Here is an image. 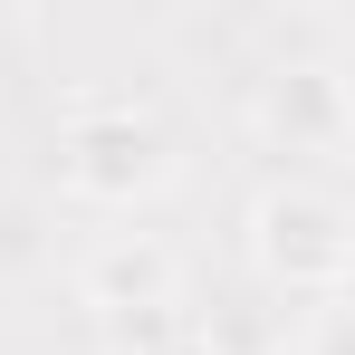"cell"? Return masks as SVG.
Segmentation results:
<instances>
[{
    "mask_svg": "<svg viewBox=\"0 0 355 355\" xmlns=\"http://www.w3.org/2000/svg\"><path fill=\"white\" fill-rule=\"evenodd\" d=\"M77 297H87L106 327H154V317L182 307V259L154 231H106L77 259Z\"/></svg>",
    "mask_w": 355,
    "mask_h": 355,
    "instance_id": "obj_3",
    "label": "cell"
},
{
    "mask_svg": "<svg viewBox=\"0 0 355 355\" xmlns=\"http://www.w3.org/2000/svg\"><path fill=\"white\" fill-rule=\"evenodd\" d=\"M307 355H355V297H327L307 317Z\"/></svg>",
    "mask_w": 355,
    "mask_h": 355,
    "instance_id": "obj_5",
    "label": "cell"
},
{
    "mask_svg": "<svg viewBox=\"0 0 355 355\" xmlns=\"http://www.w3.org/2000/svg\"><path fill=\"white\" fill-rule=\"evenodd\" d=\"M259 135H269L279 154H336V144L355 135L346 77H336V67H317V58L269 67V77H259Z\"/></svg>",
    "mask_w": 355,
    "mask_h": 355,
    "instance_id": "obj_4",
    "label": "cell"
},
{
    "mask_svg": "<svg viewBox=\"0 0 355 355\" xmlns=\"http://www.w3.org/2000/svg\"><path fill=\"white\" fill-rule=\"evenodd\" d=\"M250 269L269 279L279 297H355V211L327 192V182H269L250 202Z\"/></svg>",
    "mask_w": 355,
    "mask_h": 355,
    "instance_id": "obj_1",
    "label": "cell"
},
{
    "mask_svg": "<svg viewBox=\"0 0 355 355\" xmlns=\"http://www.w3.org/2000/svg\"><path fill=\"white\" fill-rule=\"evenodd\" d=\"M58 182L77 192V202H96V211H135V202H154V192L173 182V135L144 116V106H125V96L67 106V125H58Z\"/></svg>",
    "mask_w": 355,
    "mask_h": 355,
    "instance_id": "obj_2",
    "label": "cell"
}]
</instances>
